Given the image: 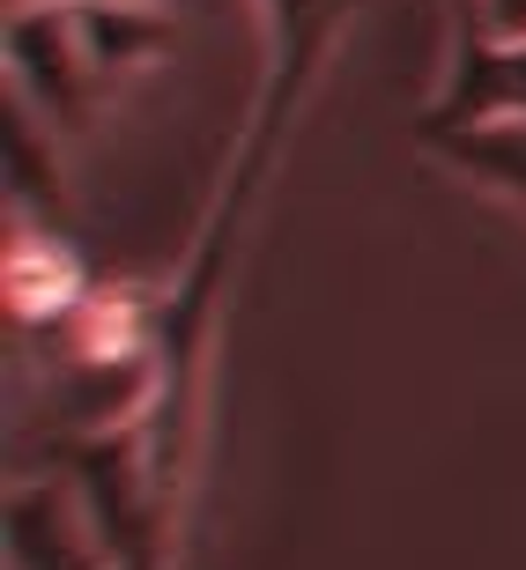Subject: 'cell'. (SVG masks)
I'll return each instance as SVG.
<instances>
[{
	"mask_svg": "<svg viewBox=\"0 0 526 570\" xmlns=\"http://www.w3.org/2000/svg\"><path fill=\"white\" fill-rule=\"evenodd\" d=\"M475 22L497 38H526V0H475Z\"/></svg>",
	"mask_w": 526,
	"mask_h": 570,
	"instance_id": "obj_3",
	"label": "cell"
},
{
	"mask_svg": "<svg viewBox=\"0 0 526 570\" xmlns=\"http://www.w3.org/2000/svg\"><path fill=\"white\" fill-rule=\"evenodd\" d=\"M489 119H526V38H497V30H467L445 105L430 111V134L452 127H489Z\"/></svg>",
	"mask_w": 526,
	"mask_h": 570,
	"instance_id": "obj_1",
	"label": "cell"
},
{
	"mask_svg": "<svg viewBox=\"0 0 526 570\" xmlns=\"http://www.w3.org/2000/svg\"><path fill=\"white\" fill-rule=\"evenodd\" d=\"M445 164H460L467 178L497 186L505 200L526 208V119H489V127H452V134H430Z\"/></svg>",
	"mask_w": 526,
	"mask_h": 570,
	"instance_id": "obj_2",
	"label": "cell"
}]
</instances>
